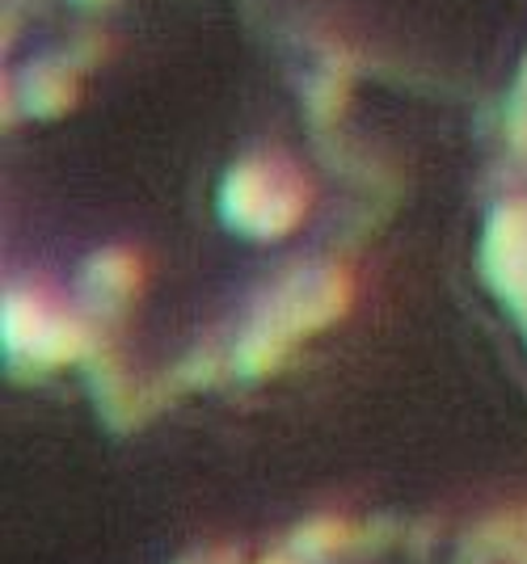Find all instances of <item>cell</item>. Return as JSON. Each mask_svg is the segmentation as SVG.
<instances>
[{
  "mask_svg": "<svg viewBox=\"0 0 527 564\" xmlns=\"http://www.w3.org/2000/svg\"><path fill=\"white\" fill-rule=\"evenodd\" d=\"M346 540H351L346 522L321 518V522H309V527H300V531L291 535V552H295V556H309V561H316V556H330V552H337Z\"/></svg>",
  "mask_w": 527,
  "mask_h": 564,
  "instance_id": "6da1fadb",
  "label": "cell"
},
{
  "mask_svg": "<svg viewBox=\"0 0 527 564\" xmlns=\"http://www.w3.org/2000/svg\"><path fill=\"white\" fill-rule=\"evenodd\" d=\"M262 564H291L288 556H270V561H262Z\"/></svg>",
  "mask_w": 527,
  "mask_h": 564,
  "instance_id": "7a4b0ae2",
  "label": "cell"
}]
</instances>
